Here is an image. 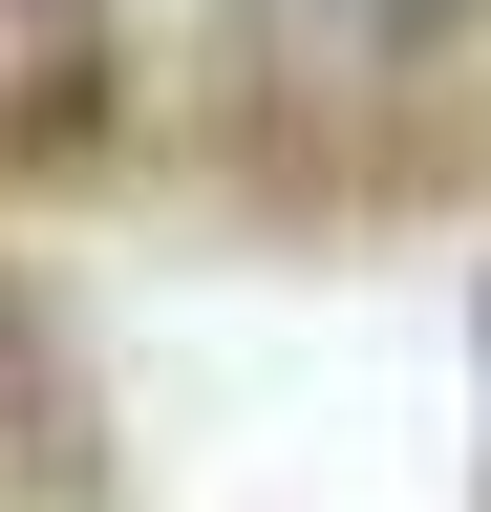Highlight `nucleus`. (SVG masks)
Segmentation results:
<instances>
[{"mask_svg":"<svg viewBox=\"0 0 491 512\" xmlns=\"http://www.w3.org/2000/svg\"><path fill=\"white\" fill-rule=\"evenodd\" d=\"M107 0H0V171H86L107 150Z\"/></svg>","mask_w":491,"mask_h":512,"instance_id":"f257e3e1","label":"nucleus"},{"mask_svg":"<svg viewBox=\"0 0 491 512\" xmlns=\"http://www.w3.org/2000/svg\"><path fill=\"white\" fill-rule=\"evenodd\" d=\"M43 406V342H22V299H0V427H22Z\"/></svg>","mask_w":491,"mask_h":512,"instance_id":"7ed1b4c3","label":"nucleus"},{"mask_svg":"<svg viewBox=\"0 0 491 512\" xmlns=\"http://www.w3.org/2000/svg\"><path fill=\"white\" fill-rule=\"evenodd\" d=\"M278 64H342V86H406V64H449L491 0H235Z\"/></svg>","mask_w":491,"mask_h":512,"instance_id":"f03ea898","label":"nucleus"}]
</instances>
